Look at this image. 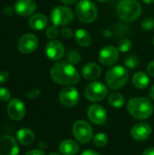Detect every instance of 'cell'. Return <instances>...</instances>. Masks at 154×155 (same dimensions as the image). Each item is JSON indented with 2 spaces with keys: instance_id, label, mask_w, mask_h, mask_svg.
I'll return each mask as SVG.
<instances>
[{
  "instance_id": "obj_1",
  "label": "cell",
  "mask_w": 154,
  "mask_h": 155,
  "mask_svg": "<svg viewBox=\"0 0 154 155\" xmlns=\"http://www.w3.org/2000/svg\"><path fill=\"white\" fill-rule=\"evenodd\" d=\"M52 80L60 85H73L80 81V74L74 65L67 61L55 63L50 71Z\"/></svg>"
},
{
  "instance_id": "obj_2",
  "label": "cell",
  "mask_w": 154,
  "mask_h": 155,
  "mask_svg": "<svg viewBox=\"0 0 154 155\" xmlns=\"http://www.w3.org/2000/svg\"><path fill=\"white\" fill-rule=\"evenodd\" d=\"M143 12L142 5L137 0H119L116 5V15L124 22L137 20Z\"/></svg>"
},
{
  "instance_id": "obj_3",
  "label": "cell",
  "mask_w": 154,
  "mask_h": 155,
  "mask_svg": "<svg viewBox=\"0 0 154 155\" xmlns=\"http://www.w3.org/2000/svg\"><path fill=\"white\" fill-rule=\"evenodd\" d=\"M129 114L135 119L143 120L149 118L153 113V105L151 101L144 97H134L127 104Z\"/></svg>"
},
{
  "instance_id": "obj_4",
  "label": "cell",
  "mask_w": 154,
  "mask_h": 155,
  "mask_svg": "<svg viewBox=\"0 0 154 155\" xmlns=\"http://www.w3.org/2000/svg\"><path fill=\"white\" fill-rule=\"evenodd\" d=\"M129 78L128 70L122 65H114L111 67L105 75V82L108 87L113 90L123 87Z\"/></svg>"
},
{
  "instance_id": "obj_5",
  "label": "cell",
  "mask_w": 154,
  "mask_h": 155,
  "mask_svg": "<svg viewBox=\"0 0 154 155\" xmlns=\"http://www.w3.org/2000/svg\"><path fill=\"white\" fill-rule=\"evenodd\" d=\"M75 14L81 22L91 24L97 18L98 9L91 0H80L75 6Z\"/></svg>"
},
{
  "instance_id": "obj_6",
  "label": "cell",
  "mask_w": 154,
  "mask_h": 155,
  "mask_svg": "<svg viewBox=\"0 0 154 155\" xmlns=\"http://www.w3.org/2000/svg\"><path fill=\"white\" fill-rule=\"evenodd\" d=\"M51 20L57 26H65L74 20V13L71 8L64 5L55 6L51 12Z\"/></svg>"
},
{
  "instance_id": "obj_7",
  "label": "cell",
  "mask_w": 154,
  "mask_h": 155,
  "mask_svg": "<svg viewBox=\"0 0 154 155\" xmlns=\"http://www.w3.org/2000/svg\"><path fill=\"white\" fill-rule=\"evenodd\" d=\"M72 132L76 141L83 144L87 143L93 137V132L91 125L84 120L75 122L73 125Z\"/></svg>"
},
{
  "instance_id": "obj_8",
  "label": "cell",
  "mask_w": 154,
  "mask_h": 155,
  "mask_svg": "<svg viewBox=\"0 0 154 155\" xmlns=\"http://www.w3.org/2000/svg\"><path fill=\"white\" fill-rule=\"evenodd\" d=\"M108 95L107 86L98 81L90 83L85 89V97L90 102H100Z\"/></svg>"
},
{
  "instance_id": "obj_9",
  "label": "cell",
  "mask_w": 154,
  "mask_h": 155,
  "mask_svg": "<svg viewBox=\"0 0 154 155\" xmlns=\"http://www.w3.org/2000/svg\"><path fill=\"white\" fill-rule=\"evenodd\" d=\"M59 100L61 104L65 107H73L75 106L80 100V94L78 90L72 86L68 85L64 87L59 93Z\"/></svg>"
},
{
  "instance_id": "obj_10",
  "label": "cell",
  "mask_w": 154,
  "mask_h": 155,
  "mask_svg": "<svg viewBox=\"0 0 154 155\" xmlns=\"http://www.w3.org/2000/svg\"><path fill=\"white\" fill-rule=\"evenodd\" d=\"M120 51L113 45H106L99 53V61L104 66H113L119 60Z\"/></svg>"
},
{
  "instance_id": "obj_11",
  "label": "cell",
  "mask_w": 154,
  "mask_h": 155,
  "mask_svg": "<svg viewBox=\"0 0 154 155\" xmlns=\"http://www.w3.org/2000/svg\"><path fill=\"white\" fill-rule=\"evenodd\" d=\"M37 47L38 38L35 35L32 33H26L23 35L17 42V48L22 54H31L34 52Z\"/></svg>"
},
{
  "instance_id": "obj_12",
  "label": "cell",
  "mask_w": 154,
  "mask_h": 155,
  "mask_svg": "<svg viewBox=\"0 0 154 155\" xmlns=\"http://www.w3.org/2000/svg\"><path fill=\"white\" fill-rule=\"evenodd\" d=\"M46 56L52 61H59L65 54L64 45L58 40H51L45 45Z\"/></svg>"
},
{
  "instance_id": "obj_13",
  "label": "cell",
  "mask_w": 154,
  "mask_h": 155,
  "mask_svg": "<svg viewBox=\"0 0 154 155\" xmlns=\"http://www.w3.org/2000/svg\"><path fill=\"white\" fill-rule=\"evenodd\" d=\"M25 104L20 99H12L7 105V114L13 121H20L25 115Z\"/></svg>"
},
{
  "instance_id": "obj_14",
  "label": "cell",
  "mask_w": 154,
  "mask_h": 155,
  "mask_svg": "<svg viewBox=\"0 0 154 155\" xmlns=\"http://www.w3.org/2000/svg\"><path fill=\"white\" fill-rule=\"evenodd\" d=\"M19 147L15 139L11 135L0 137V155H18Z\"/></svg>"
},
{
  "instance_id": "obj_15",
  "label": "cell",
  "mask_w": 154,
  "mask_h": 155,
  "mask_svg": "<svg viewBox=\"0 0 154 155\" xmlns=\"http://www.w3.org/2000/svg\"><path fill=\"white\" fill-rule=\"evenodd\" d=\"M152 133V126L147 123H138L134 124L131 129L132 137L138 142L147 140Z\"/></svg>"
},
{
  "instance_id": "obj_16",
  "label": "cell",
  "mask_w": 154,
  "mask_h": 155,
  "mask_svg": "<svg viewBox=\"0 0 154 155\" xmlns=\"http://www.w3.org/2000/svg\"><path fill=\"white\" fill-rule=\"evenodd\" d=\"M89 120L95 124H103L107 120V113L100 104H92L87 110Z\"/></svg>"
},
{
  "instance_id": "obj_17",
  "label": "cell",
  "mask_w": 154,
  "mask_h": 155,
  "mask_svg": "<svg viewBox=\"0 0 154 155\" xmlns=\"http://www.w3.org/2000/svg\"><path fill=\"white\" fill-rule=\"evenodd\" d=\"M14 8L18 15L25 17L30 16L34 13L36 4L34 0H16Z\"/></svg>"
},
{
  "instance_id": "obj_18",
  "label": "cell",
  "mask_w": 154,
  "mask_h": 155,
  "mask_svg": "<svg viewBox=\"0 0 154 155\" xmlns=\"http://www.w3.org/2000/svg\"><path fill=\"white\" fill-rule=\"evenodd\" d=\"M102 74V68L95 63L86 64L82 69V75L85 80L94 81L100 77Z\"/></svg>"
},
{
  "instance_id": "obj_19",
  "label": "cell",
  "mask_w": 154,
  "mask_h": 155,
  "mask_svg": "<svg viewBox=\"0 0 154 155\" xmlns=\"http://www.w3.org/2000/svg\"><path fill=\"white\" fill-rule=\"evenodd\" d=\"M28 24L32 29L35 31H41L44 29L45 27H47L48 18L44 14H40V13L34 14L30 16L28 20Z\"/></svg>"
},
{
  "instance_id": "obj_20",
  "label": "cell",
  "mask_w": 154,
  "mask_h": 155,
  "mask_svg": "<svg viewBox=\"0 0 154 155\" xmlns=\"http://www.w3.org/2000/svg\"><path fill=\"white\" fill-rule=\"evenodd\" d=\"M74 39L76 43L83 47H87L91 45L93 42V37L91 34L84 28H79L74 33Z\"/></svg>"
},
{
  "instance_id": "obj_21",
  "label": "cell",
  "mask_w": 154,
  "mask_h": 155,
  "mask_svg": "<svg viewBox=\"0 0 154 155\" xmlns=\"http://www.w3.org/2000/svg\"><path fill=\"white\" fill-rule=\"evenodd\" d=\"M59 151L62 155H75L79 152V145L73 140H64L60 143Z\"/></svg>"
},
{
  "instance_id": "obj_22",
  "label": "cell",
  "mask_w": 154,
  "mask_h": 155,
  "mask_svg": "<svg viewBox=\"0 0 154 155\" xmlns=\"http://www.w3.org/2000/svg\"><path fill=\"white\" fill-rule=\"evenodd\" d=\"M34 133L28 129V128H23L17 131L16 133V139L17 141L23 144V145H30L34 141Z\"/></svg>"
},
{
  "instance_id": "obj_23",
  "label": "cell",
  "mask_w": 154,
  "mask_h": 155,
  "mask_svg": "<svg viewBox=\"0 0 154 155\" xmlns=\"http://www.w3.org/2000/svg\"><path fill=\"white\" fill-rule=\"evenodd\" d=\"M132 83L133 86L137 89H145L150 84V78L146 73L141 71L133 74L132 78Z\"/></svg>"
},
{
  "instance_id": "obj_24",
  "label": "cell",
  "mask_w": 154,
  "mask_h": 155,
  "mask_svg": "<svg viewBox=\"0 0 154 155\" xmlns=\"http://www.w3.org/2000/svg\"><path fill=\"white\" fill-rule=\"evenodd\" d=\"M108 102L109 104L114 107V108H121L123 106L125 103V98L123 94L119 93H112L108 96Z\"/></svg>"
},
{
  "instance_id": "obj_25",
  "label": "cell",
  "mask_w": 154,
  "mask_h": 155,
  "mask_svg": "<svg viewBox=\"0 0 154 155\" xmlns=\"http://www.w3.org/2000/svg\"><path fill=\"white\" fill-rule=\"evenodd\" d=\"M82 54L77 50H69L66 53V60L69 64L73 65H76L81 62Z\"/></svg>"
},
{
  "instance_id": "obj_26",
  "label": "cell",
  "mask_w": 154,
  "mask_h": 155,
  "mask_svg": "<svg viewBox=\"0 0 154 155\" xmlns=\"http://www.w3.org/2000/svg\"><path fill=\"white\" fill-rule=\"evenodd\" d=\"M93 144L97 147H103L107 144L108 143V137L105 135V134L103 133H98L93 137Z\"/></svg>"
},
{
  "instance_id": "obj_27",
  "label": "cell",
  "mask_w": 154,
  "mask_h": 155,
  "mask_svg": "<svg viewBox=\"0 0 154 155\" xmlns=\"http://www.w3.org/2000/svg\"><path fill=\"white\" fill-rule=\"evenodd\" d=\"M139 57L136 55V54H130L128 55L125 59H124V64L127 68H130V69H134L138 66L139 64Z\"/></svg>"
},
{
  "instance_id": "obj_28",
  "label": "cell",
  "mask_w": 154,
  "mask_h": 155,
  "mask_svg": "<svg viewBox=\"0 0 154 155\" xmlns=\"http://www.w3.org/2000/svg\"><path fill=\"white\" fill-rule=\"evenodd\" d=\"M133 47V42L129 38H123L118 43V49L122 53H127Z\"/></svg>"
},
{
  "instance_id": "obj_29",
  "label": "cell",
  "mask_w": 154,
  "mask_h": 155,
  "mask_svg": "<svg viewBox=\"0 0 154 155\" xmlns=\"http://www.w3.org/2000/svg\"><path fill=\"white\" fill-rule=\"evenodd\" d=\"M59 34H60V31H59L58 26L54 24L52 25H49L45 31V35H46L47 38H49L51 40H55V38L58 37Z\"/></svg>"
},
{
  "instance_id": "obj_30",
  "label": "cell",
  "mask_w": 154,
  "mask_h": 155,
  "mask_svg": "<svg viewBox=\"0 0 154 155\" xmlns=\"http://www.w3.org/2000/svg\"><path fill=\"white\" fill-rule=\"evenodd\" d=\"M141 25L144 31H151L154 28V19L152 17H146L142 21Z\"/></svg>"
},
{
  "instance_id": "obj_31",
  "label": "cell",
  "mask_w": 154,
  "mask_h": 155,
  "mask_svg": "<svg viewBox=\"0 0 154 155\" xmlns=\"http://www.w3.org/2000/svg\"><path fill=\"white\" fill-rule=\"evenodd\" d=\"M11 99V93L7 88L0 87V101L8 102Z\"/></svg>"
},
{
  "instance_id": "obj_32",
  "label": "cell",
  "mask_w": 154,
  "mask_h": 155,
  "mask_svg": "<svg viewBox=\"0 0 154 155\" xmlns=\"http://www.w3.org/2000/svg\"><path fill=\"white\" fill-rule=\"evenodd\" d=\"M60 35L63 38H65V39H69V38H72L73 35H74V32L73 30L70 28V27H63L62 30L60 31Z\"/></svg>"
},
{
  "instance_id": "obj_33",
  "label": "cell",
  "mask_w": 154,
  "mask_h": 155,
  "mask_svg": "<svg viewBox=\"0 0 154 155\" xmlns=\"http://www.w3.org/2000/svg\"><path fill=\"white\" fill-rule=\"evenodd\" d=\"M40 94V90L39 89H34L32 91H30L29 93H27V97L29 99H35L36 97H38Z\"/></svg>"
},
{
  "instance_id": "obj_34",
  "label": "cell",
  "mask_w": 154,
  "mask_h": 155,
  "mask_svg": "<svg viewBox=\"0 0 154 155\" xmlns=\"http://www.w3.org/2000/svg\"><path fill=\"white\" fill-rule=\"evenodd\" d=\"M8 78H9V74L6 71H1L0 72V84L7 82Z\"/></svg>"
},
{
  "instance_id": "obj_35",
  "label": "cell",
  "mask_w": 154,
  "mask_h": 155,
  "mask_svg": "<svg viewBox=\"0 0 154 155\" xmlns=\"http://www.w3.org/2000/svg\"><path fill=\"white\" fill-rule=\"evenodd\" d=\"M147 73L148 74H150L151 76L154 77V61L151 62L148 65H147Z\"/></svg>"
},
{
  "instance_id": "obj_36",
  "label": "cell",
  "mask_w": 154,
  "mask_h": 155,
  "mask_svg": "<svg viewBox=\"0 0 154 155\" xmlns=\"http://www.w3.org/2000/svg\"><path fill=\"white\" fill-rule=\"evenodd\" d=\"M25 155H45V153L41 150H32L29 151Z\"/></svg>"
},
{
  "instance_id": "obj_37",
  "label": "cell",
  "mask_w": 154,
  "mask_h": 155,
  "mask_svg": "<svg viewBox=\"0 0 154 155\" xmlns=\"http://www.w3.org/2000/svg\"><path fill=\"white\" fill-rule=\"evenodd\" d=\"M143 155H154V147H150L148 149H146Z\"/></svg>"
},
{
  "instance_id": "obj_38",
  "label": "cell",
  "mask_w": 154,
  "mask_h": 155,
  "mask_svg": "<svg viewBox=\"0 0 154 155\" xmlns=\"http://www.w3.org/2000/svg\"><path fill=\"white\" fill-rule=\"evenodd\" d=\"M81 155H100L98 153L94 152V151H92V150H87V151H84L83 152Z\"/></svg>"
},
{
  "instance_id": "obj_39",
  "label": "cell",
  "mask_w": 154,
  "mask_h": 155,
  "mask_svg": "<svg viewBox=\"0 0 154 155\" xmlns=\"http://www.w3.org/2000/svg\"><path fill=\"white\" fill-rule=\"evenodd\" d=\"M103 35L106 37V38H109V37H112V32L110 31V30H107V29H105V30H103Z\"/></svg>"
},
{
  "instance_id": "obj_40",
  "label": "cell",
  "mask_w": 154,
  "mask_h": 155,
  "mask_svg": "<svg viewBox=\"0 0 154 155\" xmlns=\"http://www.w3.org/2000/svg\"><path fill=\"white\" fill-rule=\"evenodd\" d=\"M63 4H65V5H72L75 2H77L78 0H60Z\"/></svg>"
},
{
  "instance_id": "obj_41",
  "label": "cell",
  "mask_w": 154,
  "mask_h": 155,
  "mask_svg": "<svg viewBox=\"0 0 154 155\" xmlns=\"http://www.w3.org/2000/svg\"><path fill=\"white\" fill-rule=\"evenodd\" d=\"M150 97L154 100V84L152 86V88H151V90H150Z\"/></svg>"
},
{
  "instance_id": "obj_42",
  "label": "cell",
  "mask_w": 154,
  "mask_h": 155,
  "mask_svg": "<svg viewBox=\"0 0 154 155\" xmlns=\"http://www.w3.org/2000/svg\"><path fill=\"white\" fill-rule=\"evenodd\" d=\"M143 2L145 4H153L154 0H143Z\"/></svg>"
},
{
  "instance_id": "obj_43",
  "label": "cell",
  "mask_w": 154,
  "mask_h": 155,
  "mask_svg": "<svg viewBox=\"0 0 154 155\" xmlns=\"http://www.w3.org/2000/svg\"><path fill=\"white\" fill-rule=\"evenodd\" d=\"M49 155H61L60 153H49Z\"/></svg>"
},
{
  "instance_id": "obj_44",
  "label": "cell",
  "mask_w": 154,
  "mask_h": 155,
  "mask_svg": "<svg viewBox=\"0 0 154 155\" xmlns=\"http://www.w3.org/2000/svg\"><path fill=\"white\" fill-rule=\"evenodd\" d=\"M98 1H99V2H103V3H104V2H107L108 0H98Z\"/></svg>"
},
{
  "instance_id": "obj_45",
  "label": "cell",
  "mask_w": 154,
  "mask_h": 155,
  "mask_svg": "<svg viewBox=\"0 0 154 155\" xmlns=\"http://www.w3.org/2000/svg\"><path fill=\"white\" fill-rule=\"evenodd\" d=\"M152 44H153V45H154V36H153V39H152Z\"/></svg>"
}]
</instances>
